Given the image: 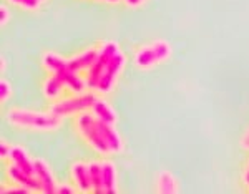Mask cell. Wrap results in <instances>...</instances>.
I'll use <instances>...</instances> for the list:
<instances>
[{
  "label": "cell",
  "instance_id": "cell-23",
  "mask_svg": "<svg viewBox=\"0 0 249 194\" xmlns=\"http://www.w3.org/2000/svg\"><path fill=\"white\" fill-rule=\"evenodd\" d=\"M9 22H10V10L5 3H2V5H0V25L5 27Z\"/></svg>",
  "mask_w": 249,
  "mask_h": 194
},
{
  "label": "cell",
  "instance_id": "cell-6",
  "mask_svg": "<svg viewBox=\"0 0 249 194\" xmlns=\"http://www.w3.org/2000/svg\"><path fill=\"white\" fill-rule=\"evenodd\" d=\"M126 55L123 52H120L118 55L113 56L110 62L107 63V67L103 68L102 75H100L98 85H96V93L98 95H110L111 91L116 88V85L120 82V76L123 75L124 68H126Z\"/></svg>",
  "mask_w": 249,
  "mask_h": 194
},
{
  "label": "cell",
  "instance_id": "cell-14",
  "mask_svg": "<svg viewBox=\"0 0 249 194\" xmlns=\"http://www.w3.org/2000/svg\"><path fill=\"white\" fill-rule=\"evenodd\" d=\"M67 93L68 91L65 85H63V82L57 75H48L42 82V95L45 96V100H48V102H57V100L63 98Z\"/></svg>",
  "mask_w": 249,
  "mask_h": 194
},
{
  "label": "cell",
  "instance_id": "cell-4",
  "mask_svg": "<svg viewBox=\"0 0 249 194\" xmlns=\"http://www.w3.org/2000/svg\"><path fill=\"white\" fill-rule=\"evenodd\" d=\"M96 96H98V93L91 90L83 93H68L63 98L50 103L48 110L55 113V115L62 116V118H77L82 113L91 110Z\"/></svg>",
  "mask_w": 249,
  "mask_h": 194
},
{
  "label": "cell",
  "instance_id": "cell-11",
  "mask_svg": "<svg viewBox=\"0 0 249 194\" xmlns=\"http://www.w3.org/2000/svg\"><path fill=\"white\" fill-rule=\"evenodd\" d=\"M90 113L95 116V118H98L100 121H105V123H110V124L118 123V113H116L115 108L111 106V103L108 102L103 95L96 96Z\"/></svg>",
  "mask_w": 249,
  "mask_h": 194
},
{
  "label": "cell",
  "instance_id": "cell-30",
  "mask_svg": "<svg viewBox=\"0 0 249 194\" xmlns=\"http://www.w3.org/2000/svg\"><path fill=\"white\" fill-rule=\"evenodd\" d=\"M42 2H43V3H45V2H47V0H42Z\"/></svg>",
  "mask_w": 249,
  "mask_h": 194
},
{
  "label": "cell",
  "instance_id": "cell-24",
  "mask_svg": "<svg viewBox=\"0 0 249 194\" xmlns=\"http://www.w3.org/2000/svg\"><path fill=\"white\" fill-rule=\"evenodd\" d=\"M73 193H78V191L71 181L70 183H60L58 184V194H73Z\"/></svg>",
  "mask_w": 249,
  "mask_h": 194
},
{
  "label": "cell",
  "instance_id": "cell-17",
  "mask_svg": "<svg viewBox=\"0 0 249 194\" xmlns=\"http://www.w3.org/2000/svg\"><path fill=\"white\" fill-rule=\"evenodd\" d=\"M156 193L160 194H176L179 193V181L178 177L173 175L168 169H161L156 175Z\"/></svg>",
  "mask_w": 249,
  "mask_h": 194
},
{
  "label": "cell",
  "instance_id": "cell-28",
  "mask_svg": "<svg viewBox=\"0 0 249 194\" xmlns=\"http://www.w3.org/2000/svg\"><path fill=\"white\" fill-rule=\"evenodd\" d=\"M93 2L107 3V5H118V3H123V0H93Z\"/></svg>",
  "mask_w": 249,
  "mask_h": 194
},
{
  "label": "cell",
  "instance_id": "cell-15",
  "mask_svg": "<svg viewBox=\"0 0 249 194\" xmlns=\"http://www.w3.org/2000/svg\"><path fill=\"white\" fill-rule=\"evenodd\" d=\"M57 76L63 82L68 93H83V91L90 90L83 73H78V71H73L68 68V70L62 71V73H58Z\"/></svg>",
  "mask_w": 249,
  "mask_h": 194
},
{
  "label": "cell",
  "instance_id": "cell-12",
  "mask_svg": "<svg viewBox=\"0 0 249 194\" xmlns=\"http://www.w3.org/2000/svg\"><path fill=\"white\" fill-rule=\"evenodd\" d=\"M102 168H103V193L118 194L120 193L118 169H116L115 161H111L110 158H105V159H102Z\"/></svg>",
  "mask_w": 249,
  "mask_h": 194
},
{
  "label": "cell",
  "instance_id": "cell-2",
  "mask_svg": "<svg viewBox=\"0 0 249 194\" xmlns=\"http://www.w3.org/2000/svg\"><path fill=\"white\" fill-rule=\"evenodd\" d=\"M73 131L75 135L82 140L83 144H87L91 151H95L100 156H113L111 149L108 148L105 138H103L102 131L98 128V120L91 115L90 111L82 113L77 118H73Z\"/></svg>",
  "mask_w": 249,
  "mask_h": 194
},
{
  "label": "cell",
  "instance_id": "cell-31",
  "mask_svg": "<svg viewBox=\"0 0 249 194\" xmlns=\"http://www.w3.org/2000/svg\"><path fill=\"white\" fill-rule=\"evenodd\" d=\"M248 191H249V188H248Z\"/></svg>",
  "mask_w": 249,
  "mask_h": 194
},
{
  "label": "cell",
  "instance_id": "cell-7",
  "mask_svg": "<svg viewBox=\"0 0 249 194\" xmlns=\"http://www.w3.org/2000/svg\"><path fill=\"white\" fill-rule=\"evenodd\" d=\"M5 176H7V181L10 183H15L22 188H25L27 191L30 193H42V186H40L37 176L34 173H29V171H23V169L17 168L15 164L12 163H7L5 166Z\"/></svg>",
  "mask_w": 249,
  "mask_h": 194
},
{
  "label": "cell",
  "instance_id": "cell-32",
  "mask_svg": "<svg viewBox=\"0 0 249 194\" xmlns=\"http://www.w3.org/2000/svg\"><path fill=\"white\" fill-rule=\"evenodd\" d=\"M146 2H148V0H146Z\"/></svg>",
  "mask_w": 249,
  "mask_h": 194
},
{
  "label": "cell",
  "instance_id": "cell-5",
  "mask_svg": "<svg viewBox=\"0 0 249 194\" xmlns=\"http://www.w3.org/2000/svg\"><path fill=\"white\" fill-rule=\"evenodd\" d=\"M120 52H122V47H120V43L115 42V40H105V42L98 43V55H96L93 65L88 68V71L85 73L87 85L91 91L96 90L100 75H102L103 68L107 67V63L110 62L113 56L118 55Z\"/></svg>",
  "mask_w": 249,
  "mask_h": 194
},
{
  "label": "cell",
  "instance_id": "cell-9",
  "mask_svg": "<svg viewBox=\"0 0 249 194\" xmlns=\"http://www.w3.org/2000/svg\"><path fill=\"white\" fill-rule=\"evenodd\" d=\"M70 181L78 193H93L90 175V163L87 161H73L70 166Z\"/></svg>",
  "mask_w": 249,
  "mask_h": 194
},
{
  "label": "cell",
  "instance_id": "cell-21",
  "mask_svg": "<svg viewBox=\"0 0 249 194\" xmlns=\"http://www.w3.org/2000/svg\"><path fill=\"white\" fill-rule=\"evenodd\" d=\"M12 146H14V144H12L10 141H7L5 138H0V159H2L5 164L10 161Z\"/></svg>",
  "mask_w": 249,
  "mask_h": 194
},
{
  "label": "cell",
  "instance_id": "cell-10",
  "mask_svg": "<svg viewBox=\"0 0 249 194\" xmlns=\"http://www.w3.org/2000/svg\"><path fill=\"white\" fill-rule=\"evenodd\" d=\"M96 55H98V45L87 47L85 50L78 52V53H75L73 56H68V68L85 75L88 71V68L93 65Z\"/></svg>",
  "mask_w": 249,
  "mask_h": 194
},
{
  "label": "cell",
  "instance_id": "cell-8",
  "mask_svg": "<svg viewBox=\"0 0 249 194\" xmlns=\"http://www.w3.org/2000/svg\"><path fill=\"white\" fill-rule=\"evenodd\" d=\"M35 176H37L43 194H58V181L55 177V173L47 159L35 158Z\"/></svg>",
  "mask_w": 249,
  "mask_h": 194
},
{
  "label": "cell",
  "instance_id": "cell-16",
  "mask_svg": "<svg viewBox=\"0 0 249 194\" xmlns=\"http://www.w3.org/2000/svg\"><path fill=\"white\" fill-rule=\"evenodd\" d=\"M9 163L15 164V166L23 169V171H29L35 175V158H32L30 153L22 144H14L12 146V155Z\"/></svg>",
  "mask_w": 249,
  "mask_h": 194
},
{
  "label": "cell",
  "instance_id": "cell-29",
  "mask_svg": "<svg viewBox=\"0 0 249 194\" xmlns=\"http://www.w3.org/2000/svg\"><path fill=\"white\" fill-rule=\"evenodd\" d=\"M5 68H7V60H5V56H0V71L2 73H5Z\"/></svg>",
  "mask_w": 249,
  "mask_h": 194
},
{
  "label": "cell",
  "instance_id": "cell-22",
  "mask_svg": "<svg viewBox=\"0 0 249 194\" xmlns=\"http://www.w3.org/2000/svg\"><path fill=\"white\" fill-rule=\"evenodd\" d=\"M0 193L2 194H10V193H18V194H29L25 188H22V186L15 184V183H10V181H7V183H3L0 186Z\"/></svg>",
  "mask_w": 249,
  "mask_h": 194
},
{
  "label": "cell",
  "instance_id": "cell-3",
  "mask_svg": "<svg viewBox=\"0 0 249 194\" xmlns=\"http://www.w3.org/2000/svg\"><path fill=\"white\" fill-rule=\"evenodd\" d=\"M173 55V47L168 40L164 38H156L153 42L142 45L135 50L133 53V63L138 70L148 71L153 70L155 67L161 65L171 58Z\"/></svg>",
  "mask_w": 249,
  "mask_h": 194
},
{
  "label": "cell",
  "instance_id": "cell-27",
  "mask_svg": "<svg viewBox=\"0 0 249 194\" xmlns=\"http://www.w3.org/2000/svg\"><path fill=\"white\" fill-rule=\"evenodd\" d=\"M243 183L246 188H249V159H248L246 166H244V169H243Z\"/></svg>",
  "mask_w": 249,
  "mask_h": 194
},
{
  "label": "cell",
  "instance_id": "cell-18",
  "mask_svg": "<svg viewBox=\"0 0 249 194\" xmlns=\"http://www.w3.org/2000/svg\"><path fill=\"white\" fill-rule=\"evenodd\" d=\"M90 175H91L93 194H105L103 193V168L100 159L90 161Z\"/></svg>",
  "mask_w": 249,
  "mask_h": 194
},
{
  "label": "cell",
  "instance_id": "cell-19",
  "mask_svg": "<svg viewBox=\"0 0 249 194\" xmlns=\"http://www.w3.org/2000/svg\"><path fill=\"white\" fill-rule=\"evenodd\" d=\"M7 2L25 12H38L43 5L42 0H7Z\"/></svg>",
  "mask_w": 249,
  "mask_h": 194
},
{
  "label": "cell",
  "instance_id": "cell-1",
  "mask_svg": "<svg viewBox=\"0 0 249 194\" xmlns=\"http://www.w3.org/2000/svg\"><path fill=\"white\" fill-rule=\"evenodd\" d=\"M7 123L14 129L20 131H35V133H53L62 128L63 118L50 110L37 111L29 108H9L5 115Z\"/></svg>",
  "mask_w": 249,
  "mask_h": 194
},
{
  "label": "cell",
  "instance_id": "cell-13",
  "mask_svg": "<svg viewBox=\"0 0 249 194\" xmlns=\"http://www.w3.org/2000/svg\"><path fill=\"white\" fill-rule=\"evenodd\" d=\"M42 68L47 71V75H58L68 70V58L57 52L47 50L42 55Z\"/></svg>",
  "mask_w": 249,
  "mask_h": 194
},
{
  "label": "cell",
  "instance_id": "cell-26",
  "mask_svg": "<svg viewBox=\"0 0 249 194\" xmlns=\"http://www.w3.org/2000/svg\"><path fill=\"white\" fill-rule=\"evenodd\" d=\"M239 143H241V148L246 149V151H249V126H248L246 131L243 133V136H241Z\"/></svg>",
  "mask_w": 249,
  "mask_h": 194
},
{
  "label": "cell",
  "instance_id": "cell-25",
  "mask_svg": "<svg viewBox=\"0 0 249 194\" xmlns=\"http://www.w3.org/2000/svg\"><path fill=\"white\" fill-rule=\"evenodd\" d=\"M146 3V0H123V5H126L128 9H140Z\"/></svg>",
  "mask_w": 249,
  "mask_h": 194
},
{
  "label": "cell",
  "instance_id": "cell-20",
  "mask_svg": "<svg viewBox=\"0 0 249 194\" xmlns=\"http://www.w3.org/2000/svg\"><path fill=\"white\" fill-rule=\"evenodd\" d=\"M12 85L7 78H2L0 80V103H7L9 100L12 98Z\"/></svg>",
  "mask_w": 249,
  "mask_h": 194
}]
</instances>
